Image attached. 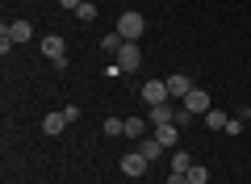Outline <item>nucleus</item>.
Returning <instances> with one entry per match:
<instances>
[{"label":"nucleus","instance_id":"nucleus-1","mask_svg":"<svg viewBox=\"0 0 251 184\" xmlns=\"http://www.w3.org/2000/svg\"><path fill=\"white\" fill-rule=\"evenodd\" d=\"M143 29H147V21H143V13H122V17H117V34L126 38V42H138V38H143Z\"/></svg>","mask_w":251,"mask_h":184},{"label":"nucleus","instance_id":"nucleus-2","mask_svg":"<svg viewBox=\"0 0 251 184\" xmlns=\"http://www.w3.org/2000/svg\"><path fill=\"white\" fill-rule=\"evenodd\" d=\"M117 63H122L126 76H130V71H138V63H143V51H138V42H126L122 51H117Z\"/></svg>","mask_w":251,"mask_h":184},{"label":"nucleus","instance_id":"nucleus-3","mask_svg":"<svg viewBox=\"0 0 251 184\" xmlns=\"http://www.w3.org/2000/svg\"><path fill=\"white\" fill-rule=\"evenodd\" d=\"M143 101L147 105H163V101H168V79H147L143 84Z\"/></svg>","mask_w":251,"mask_h":184},{"label":"nucleus","instance_id":"nucleus-4","mask_svg":"<svg viewBox=\"0 0 251 184\" xmlns=\"http://www.w3.org/2000/svg\"><path fill=\"white\" fill-rule=\"evenodd\" d=\"M63 51H67V46H63V38H59V34L42 38V54H46V59H54V67H67V59H63Z\"/></svg>","mask_w":251,"mask_h":184},{"label":"nucleus","instance_id":"nucleus-5","mask_svg":"<svg viewBox=\"0 0 251 184\" xmlns=\"http://www.w3.org/2000/svg\"><path fill=\"white\" fill-rule=\"evenodd\" d=\"M184 109H188L193 117H197V113H209V109H214V105H209V92H201V88H193V92L184 97Z\"/></svg>","mask_w":251,"mask_h":184},{"label":"nucleus","instance_id":"nucleus-6","mask_svg":"<svg viewBox=\"0 0 251 184\" xmlns=\"http://www.w3.org/2000/svg\"><path fill=\"white\" fill-rule=\"evenodd\" d=\"M188 92H193V79H188L184 71H176V76H168V97H176V101H184Z\"/></svg>","mask_w":251,"mask_h":184},{"label":"nucleus","instance_id":"nucleus-7","mask_svg":"<svg viewBox=\"0 0 251 184\" xmlns=\"http://www.w3.org/2000/svg\"><path fill=\"white\" fill-rule=\"evenodd\" d=\"M4 34L13 38V46H21V42H29V38H34V26H29V21H9V26H4Z\"/></svg>","mask_w":251,"mask_h":184},{"label":"nucleus","instance_id":"nucleus-8","mask_svg":"<svg viewBox=\"0 0 251 184\" xmlns=\"http://www.w3.org/2000/svg\"><path fill=\"white\" fill-rule=\"evenodd\" d=\"M122 172L126 176H147V159H143V151H134V155H122Z\"/></svg>","mask_w":251,"mask_h":184},{"label":"nucleus","instance_id":"nucleus-9","mask_svg":"<svg viewBox=\"0 0 251 184\" xmlns=\"http://www.w3.org/2000/svg\"><path fill=\"white\" fill-rule=\"evenodd\" d=\"M147 122H151V126H172V122H176V109H172L168 101H163V105H151Z\"/></svg>","mask_w":251,"mask_h":184},{"label":"nucleus","instance_id":"nucleus-10","mask_svg":"<svg viewBox=\"0 0 251 184\" xmlns=\"http://www.w3.org/2000/svg\"><path fill=\"white\" fill-rule=\"evenodd\" d=\"M122 46H126V38L117 34V29H109V34L100 38V51H105V54H113V59H117V51H122Z\"/></svg>","mask_w":251,"mask_h":184},{"label":"nucleus","instance_id":"nucleus-11","mask_svg":"<svg viewBox=\"0 0 251 184\" xmlns=\"http://www.w3.org/2000/svg\"><path fill=\"white\" fill-rule=\"evenodd\" d=\"M63 126H67V117H63V113H46L42 117V134H63Z\"/></svg>","mask_w":251,"mask_h":184},{"label":"nucleus","instance_id":"nucleus-12","mask_svg":"<svg viewBox=\"0 0 251 184\" xmlns=\"http://www.w3.org/2000/svg\"><path fill=\"white\" fill-rule=\"evenodd\" d=\"M155 138H159L163 147H176V138H180V126H155Z\"/></svg>","mask_w":251,"mask_h":184},{"label":"nucleus","instance_id":"nucleus-13","mask_svg":"<svg viewBox=\"0 0 251 184\" xmlns=\"http://www.w3.org/2000/svg\"><path fill=\"white\" fill-rule=\"evenodd\" d=\"M147 126H151V122H143V117H126V138H143Z\"/></svg>","mask_w":251,"mask_h":184},{"label":"nucleus","instance_id":"nucleus-14","mask_svg":"<svg viewBox=\"0 0 251 184\" xmlns=\"http://www.w3.org/2000/svg\"><path fill=\"white\" fill-rule=\"evenodd\" d=\"M138 142H143L138 151H143V159H147V163H151V159H155V155L163 151V142H159V138H138Z\"/></svg>","mask_w":251,"mask_h":184},{"label":"nucleus","instance_id":"nucleus-15","mask_svg":"<svg viewBox=\"0 0 251 184\" xmlns=\"http://www.w3.org/2000/svg\"><path fill=\"white\" fill-rule=\"evenodd\" d=\"M226 122H230V117H226L222 109H209V113H205V126H209V130H226Z\"/></svg>","mask_w":251,"mask_h":184},{"label":"nucleus","instance_id":"nucleus-16","mask_svg":"<svg viewBox=\"0 0 251 184\" xmlns=\"http://www.w3.org/2000/svg\"><path fill=\"white\" fill-rule=\"evenodd\" d=\"M188 167H193V155L188 151H176L172 155V172H188Z\"/></svg>","mask_w":251,"mask_h":184},{"label":"nucleus","instance_id":"nucleus-17","mask_svg":"<svg viewBox=\"0 0 251 184\" xmlns=\"http://www.w3.org/2000/svg\"><path fill=\"white\" fill-rule=\"evenodd\" d=\"M105 134H109V138L126 134V122H122V117H105Z\"/></svg>","mask_w":251,"mask_h":184},{"label":"nucleus","instance_id":"nucleus-18","mask_svg":"<svg viewBox=\"0 0 251 184\" xmlns=\"http://www.w3.org/2000/svg\"><path fill=\"white\" fill-rule=\"evenodd\" d=\"M205 180H209V172H205V167H197V163L188 167V184H205Z\"/></svg>","mask_w":251,"mask_h":184},{"label":"nucleus","instance_id":"nucleus-19","mask_svg":"<svg viewBox=\"0 0 251 184\" xmlns=\"http://www.w3.org/2000/svg\"><path fill=\"white\" fill-rule=\"evenodd\" d=\"M75 17H80V21H97V4H88V0H84L80 9H75Z\"/></svg>","mask_w":251,"mask_h":184},{"label":"nucleus","instance_id":"nucleus-20","mask_svg":"<svg viewBox=\"0 0 251 184\" xmlns=\"http://www.w3.org/2000/svg\"><path fill=\"white\" fill-rule=\"evenodd\" d=\"M168 184H188V172H172V176H168Z\"/></svg>","mask_w":251,"mask_h":184},{"label":"nucleus","instance_id":"nucleus-21","mask_svg":"<svg viewBox=\"0 0 251 184\" xmlns=\"http://www.w3.org/2000/svg\"><path fill=\"white\" fill-rule=\"evenodd\" d=\"M59 4H63V9H80L84 0H59Z\"/></svg>","mask_w":251,"mask_h":184},{"label":"nucleus","instance_id":"nucleus-22","mask_svg":"<svg viewBox=\"0 0 251 184\" xmlns=\"http://www.w3.org/2000/svg\"><path fill=\"white\" fill-rule=\"evenodd\" d=\"M247 122H251V109H247Z\"/></svg>","mask_w":251,"mask_h":184}]
</instances>
